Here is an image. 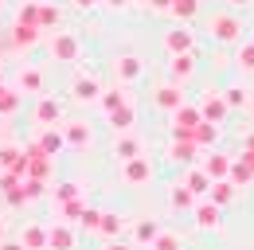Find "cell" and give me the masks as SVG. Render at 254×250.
Segmentation results:
<instances>
[{
	"label": "cell",
	"instance_id": "6da1fadb",
	"mask_svg": "<svg viewBox=\"0 0 254 250\" xmlns=\"http://www.w3.org/2000/svg\"><path fill=\"white\" fill-rule=\"evenodd\" d=\"M215 219H219V215H215L211 207H203V211H199V223H203V227H215Z\"/></svg>",
	"mask_w": 254,
	"mask_h": 250
},
{
	"label": "cell",
	"instance_id": "7a4b0ae2",
	"mask_svg": "<svg viewBox=\"0 0 254 250\" xmlns=\"http://www.w3.org/2000/svg\"><path fill=\"white\" fill-rule=\"evenodd\" d=\"M219 35H223V39H231V35H235V24H231V20H219Z\"/></svg>",
	"mask_w": 254,
	"mask_h": 250
},
{
	"label": "cell",
	"instance_id": "3957f363",
	"mask_svg": "<svg viewBox=\"0 0 254 250\" xmlns=\"http://www.w3.org/2000/svg\"><path fill=\"white\" fill-rule=\"evenodd\" d=\"M160 250H176V243L172 239H160Z\"/></svg>",
	"mask_w": 254,
	"mask_h": 250
}]
</instances>
